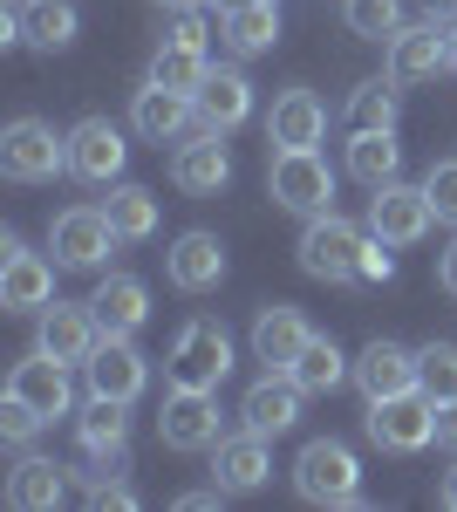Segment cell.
I'll list each match as a JSON object with an SVG mask.
<instances>
[{
	"label": "cell",
	"mask_w": 457,
	"mask_h": 512,
	"mask_svg": "<svg viewBox=\"0 0 457 512\" xmlns=\"http://www.w3.org/2000/svg\"><path fill=\"white\" fill-rule=\"evenodd\" d=\"M294 492L307 506H362V458L342 437H314L294 458Z\"/></svg>",
	"instance_id": "1"
},
{
	"label": "cell",
	"mask_w": 457,
	"mask_h": 512,
	"mask_svg": "<svg viewBox=\"0 0 457 512\" xmlns=\"http://www.w3.org/2000/svg\"><path fill=\"white\" fill-rule=\"evenodd\" d=\"M267 192L280 212H294V219H321V212H335V171L321 151H273L267 158Z\"/></svg>",
	"instance_id": "2"
},
{
	"label": "cell",
	"mask_w": 457,
	"mask_h": 512,
	"mask_svg": "<svg viewBox=\"0 0 457 512\" xmlns=\"http://www.w3.org/2000/svg\"><path fill=\"white\" fill-rule=\"evenodd\" d=\"M226 369H232V335L212 315H191L185 328H178V342H171L164 376H171L178 390H219Z\"/></svg>",
	"instance_id": "3"
},
{
	"label": "cell",
	"mask_w": 457,
	"mask_h": 512,
	"mask_svg": "<svg viewBox=\"0 0 457 512\" xmlns=\"http://www.w3.org/2000/svg\"><path fill=\"white\" fill-rule=\"evenodd\" d=\"M362 246H369V226H355L342 212H321V219H307L294 260H301V274H314V280H355L362 274Z\"/></svg>",
	"instance_id": "4"
},
{
	"label": "cell",
	"mask_w": 457,
	"mask_h": 512,
	"mask_svg": "<svg viewBox=\"0 0 457 512\" xmlns=\"http://www.w3.org/2000/svg\"><path fill=\"white\" fill-rule=\"evenodd\" d=\"M0 171L14 185H48L55 171H69V137H55V123L14 117L0 130Z\"/></svg>",
	"instance_id": "5"
},
{
	"label": "cell",
	"mask_w": 457,
	"mask_h": 512,
	"mask_svg": "<svg viewBox=\"0 0 457 512\" xmlns=\"http://www.w3.org/2000/svg\"><path fill=\"white\" fill-rule=\"evenodd\" d=\"M226 437V417H219V390H164V410H157V444L164 451H219Z\"/></svg>",
	"instance_id": "6"
},
{
	"label": "cell",
	"mask_w": 457,
	"mask_h": 512,
	"mask_svg": "<svg viewBox=\"0 0 457 512\" xmlns=\"http://www.w3.org/2000/svg\"><path fill=\"white\" fill-rule=\"evenodd\" d=\"M369 444H382V451H423V444H437V403L423 390H403V396H376L369 403Z\"/></svg>",
	"instance_id": "7"
},
{
	"label": "cell",
	"mask_w": 457,
	"mask_h": 512,
	"mask_svg": "<svg viewBox=\"0 0 457 512\" xmlns=\"http://www.w3.org/2000/svg\"><path fill=\"white\" fill-rule=\"evenodd\" d=\"M116 246V226L103 205H69V212H55L48 219V253H55V267H103Z\"/></svg>",
	"instance_id": "8"
},
{
	"label": "cell",
	"mask_w": 457,
	"mask_h": 512,
	"mask_svg": "<svg viewBox=\"0 0 457 512\" xmlns=\"http://www.w3.org/2000/svg\"><path fill=\"white\" fill-rule=\"evenodd\" d=\"M430 226H437V205H430L423 185L389 178V185L369 192V233H376V239H389V246H417Z\"/></svg>",
	"instance_id": "9"
},
{
	"label": "cell",
	"mask_w": 457,
	"mask_h": 512,
	"mask_svg": "<svg viewBox=\"0 0 457 512\" xmlns=\"http://www.w3.org/2000/svg\"><path fill=\"white\" fill-rule=\"evenodd\" d=\"M82 376H89V396H116V403H137L151 390V362L137 355L130 335H103L89 349V362H82Z\"/></svg>",
	"instance_id": "10"
},
{
	"label": "cell",
	"mask_w": 457,
	"mask_h": 512,
	"mask_svg": "<svg viewBox=\"0 0 457 512\" xmlns=\"http://www.w3.org/2000/svg\"><path fill=\"white\" fill-rule=\"evenodd\" d=\"M48 301H55V267L7 233L0 239V308L7 315H41Z\"/></svg>",
	"instance_id": "11"
},
{
	"label": "cell",
	"mask_w": 457,
	"mask_h": 512,
	"mask_svg": "<svg viewBox=\"0 0 457 512\" xmlns=\"http://www.w3.org/2000/svg\"><path fill=\"white\" fill-rule=\"evenodd\" d=\"M191 123H198V103H191L185 89H164V82L144 76V89L130 96V130L144 137V144H185L191 137Z\"/></svg>",
	"instance_id": "12"
},
{
	"label": "cell",
	"mask_w": 457,
	"mask_h": 512,
	"mask_svg": "<svg viewBox=\"0 0 457 512\" xmlns=\"http://www.w3.org/2000/svg\"><path fill=\"white\" fill-rule=\"evenodd\" d=\"M7 396H21V403H28V410H41L48 424H55V417H69V410H76V383H69V362H55L48 349L21 355V362L7 369Z\"/></svg>",
	"instance_id": "13"
},
{
	"label": "cell",
	"mask_w": 457,
	"mask_h": 512,
	"mask_svg": "<svg viewBox=\"0 0 457 512\" xmlns=\"http://www.w3.org/2000/svg\"><path fill=\"white\" fill-rule=\"evenodd\" d=\"M437 69H451V28L430 21V14H423L417 28L403 21V28L389 35V76L403 82V89H417V82H430Z\"/></svg>",
	"instance_id": "14"
},
{
	"label": "cell",
	"mask_w": 457,
	"mask_h": 512,
	"mask_svg": "<svg viewBox=\"0 0 457 512\" xmlns=\"http://www.w3.org/2000/svg\"><path fill=\"white\" fill-rule=\"evenodd\" d=\"M171 178H178V192H198V198H212V192H226L232 185V151H226V130H191L185 144L171 151Z\"/></svg>",
	"instance_id": "15"
},
{
	"label": "cell",
	"mask_w": 457,
	"mask_h": 512,
	"mask_svg": "<svg viewBox=\"0 0 457 512\" xmlns=\"http://www.w3.org/2000/svg\"><path fill=\"white\" fill-rule=\"evenodd\" d=\"M103 342V321H96V308L89 301H48L41 308V328H35V349H48L55 362H69V369H82L89 362V349Z\"/></svg>",
	"instance_id": "16"
},
{
	"label": "cell",
	"mask_w": 457,
	"mask_h": 512,
	"mask_svg": "<svg viewBox=\"0 0 457 512\" xmlns=\"http://www.w3.org/2000/svg\"><path fill=\"white\" fill-rule=\"evenodd\" d=\"M123 158H130V144H123V130L110 117H82L69 130V171H76L82 185H116Z\"/></svg>",
	"instance_id": "17"
},
{
	"label": "cell",
	"mask_w": 457,
	"mask_h": 512,
	"mask_svg": "<svg viewBox=\"0 0 457 512\" xmlns=\"http://www.w3.org/2000/svg\"><path fill=\"white\" fill-rule=\"evenodd\" d=\"M164 274L178 294H212L219 280H226V239L205 233V226H191V233L171 239V253H164Z\"/></svg>",
	"instance_id": "18"
},
{
	"label": "cell",
	"mask_w": 457,
	"mask_h": 512,
	"mask_svg": "<svg viewBox=\"0 0 457 512\" xmlns=\"http://www.w3.org/2000/svg\"><path fill=\"white\" fill-rule=\"evenodd\" d=\"M301 396L307 390L287 376V369H267L253 390L239 396V424H246V431H260V437H287L294 424H301Z\"/></svg>",
	"instance_id": "19"
},
{
	"label": "cell",
	"mask_w": 457,
	"mask_h": 512,
	"mask_svg": "<svg viewBox=\"0 0 457 512\" xmlns=\"http://www.w3.org/2000/svg\"><path fill=\"white\" fill-rule=\"evenodd\" d=\"M328 137V103L314 89H280L267 110V144L273 151H314Z\"/></svg>",
	"instance_id": "20"
},
{
	"label": "cell",
	"mask_w": 457,
	"mask_h": 512,
	"mask_svg": "<svg viewBox=\"0 0 457 512\" xmlns=\"http://www.w3.org/2000/svg\"><path fill=\"white\" fill-rule=\"evenodd\" d=\"M0 499L14 512H55L69 499V465H55V458H41V451H21L14 472H7V485H0Z\"/></svg>",
	"instance_id": "21"
},
{
	"label": "cell",
	"mask_w": 457,
	"mask_h": 512,
	"mask_svg": "<svg viewBox=\"0 0 457 512\" xmlns=\"http://www.w3.org/2000/svg\"><path fill=\"white\" fill-rule=\"evenodd\" d=\"M212 478H219L226 492H260V485L273 478V437H260V431L219 437V451H212Z\"/></svg>",
	"instance_id": "22"
},
{
	"label": "cell",
	"mask_w": 457,
	"mask_h": 512,
	"mask_svg": "<svg viewBox=\"0 0 457 512\" xmlns=\"http://www.w3.org/2000/svg\"><path fill=\"white\" fill-rule=\"evenodd\" d=\"M89 308L103 321V335H137V328L151 321V287L137 274H103L96 294H89Z\"/></svg>",
	"instance_id": "23"
},
{
	"label": "cell",
	"mask_w": 457,
	"mask_h": 512,
	"mask_svg": "<svg viewBox=\"0 0 457 512\" xmlns=\"http://www.w3.org/2000/svg\"><path fill=\"white\" fill-rule=\"evenodd\" d=\"M307 315L301 308H287V301H273V308H260V321H253V362H267V369H294V355L307 349Z\"/></svg>",
	"instance_id": "24"
},
{
	"label": "cell",
	"mask_w": 457,
	"mask_h": 512,
	"mask_svg": "<svg viewBox=\"0 0 457 512\" xmlns=\"http://www.w3.org/2000/svg\"><path fill=\"white\" fill-rule=\"evenodd\" d=\"M355 383H362L369 403H376V396L417 390V349H403V342H369V349L355 355Z\"/></svg>",
	"instance_id": "25"
},
{
	"label": "cell",
	"mask_w": 457,
	"mask_h": 512,
	"mask_svg": "<svg viewBox=\"0 0 457 512\" xmlns=\"http://www.w3.org/2000/svg\"><path fill=\"white\" fill-rule=\"evenodd\" d=\"M191 103H198V123H205V130H239V123L253 117V82L239 76V69H212V76L198 82V96H191Z\"/></svg>",
	"instance_id": "26"
},
{
	"label": "cell",
	"mask_w": 457,
	"mask_h": 512,
	"mask_svg": "<svg viewBox=\"0 0 457 512\" xmlns=\"http://www.w3.org/2000/svg\"><path fill=\"white\" fill-rule=\"evenodd\" d=\"M21 35H28V48H41V55H62V48L82 35L76 0H21Z\"/></svg>",
	"instance_id": "27"
},
{
	"label": "cell",
	"mask_w": 457,
	"mask_h": 512,
	"mask_svg": "<svg viewBox=\"0 0 457 512\" xmlns=\"http://www.w3.org/2000/svg\"><path fill=\"white\" fill-rule=\"evenodd\" d=\"M348 178H362L369 192L389 185V178H403V144H396V130H355V137H348Z\"/></svg>",
	"instance_id": "28"
},
{
	"label": "cell",
	"mask_w": 457,
	"mask_h": 512,
	"mask_svg": "<svg viewBox=\"0 0 457 512\" xmlns=\"http://www.w3.org/2000/svg\"><path fill=\"white\" fill-rule=\"evenodd\" d=\"M348 130H396V117H403V82L396 76H369L348 89Z\"/></svg>",
	"instance_id": "29"
},
{
	"label": "cell",
	"mask_w": 457,
	"mask_h": 512,
	"mask_svg": "<svg viewBox=\"0 0 457 512\" xmlns=\"http://www.w3.org/2000/svg\"><path fill=\"white\" fill-rule=\"evenodd\" d=\"M123 410H130V403H116V396H89V403H82L76 437H82L89 458H116V451L130 444V417H123Z\"/></svg>",
	"instance_id": "30"
},
{
	"label": "cell",
	"mask_w": 457,
	"mask_h": 512,
	"mask_svg": "<svg viewBox=\"0 0 457 512\" xmlns=\"http://www.w3.org/2000/svg\"><path fill=\"white\" fill-rule=\"evenodd\" d=\"M287 376H294L307 396H328V390H342L348 376H355V362H348L328 335H307V349L294 355V369H287Z\"/></svg>",
	"instance_id": "31"
},
{
	"label": "cell",
	"mask_w": 457,
	"mask_h": 512,
	"mask_svg": "<svg viewBox=\"0 0 457 512\" xmlns=\"http://www.w3.org/2000/svg\"><path fill=\"white\" fill-rule=\"evenodd\" d=\"M110 226H116V239L130 246V239H151L157 233V192L151 185H130V178H116L110 185Z\"/></svg>",
	"instance_id": "32"
},
{
	"label": "cell",
	"mask_w": 457,
	"mask_h": 512,
	"mask_svg": "<svg viewBox=\"0 0 457 512\" xmlns=\"http://www.w3.org/2000/svg\"><path fill=\"white\" fill-rule=\"evenodd\" d=\"M219 41L232 55H267L280 41V7H232V14H219Z\"/></svg>",
	"instance_id": "33"
},
{
	"label": "cell",
	"mask_w": 457,
	"mask_h": 512,
	"mask_svg": "<svg viewBox=\"0 0 457 512\" xmlns=\"http://www.w3.org/2000/svg\"><path fill=\"white\" fill-rule=\"evenodd\" d=\"M205 76H212V55H205V48H178V41H157V55H151V82L198 96V82H205Z\"/></svg>",
	"instance_id": "34"
},
{
	"label": "cell",
	"mask_w": 457,
	"mask_h": 512,
	"mask_svg": "<svg viewBox=\"0 0 457 512\" xmlns=\"http://www.w3.org/2000/svg\"><path fill=\"white\" fill-rule=\"evenodd\" d=\"M417 390L430 403H457V342H423L417 349Z\"/></svg>",
	"instance_id": "35"
},
{
	"label": "cell",
	"mask_w": 457,
	"mask_h": 512,
	"mask_svg": "<svg viewBox=\"0 0 457 512\" xmlns=\"http://www.w3.org/2000/svg\"><path fill=\"white\" fill-rule=\"evenodd\" d=\"M342 21L362 41H389L403 28V0H342Z\"/></svg>",
	"instance_id": "36"
},
{
	"label": "cell",
	"mask_w": 457,
	"mask_h": 512,
	"mask_svg": "<svg viewBox=\"0 0 457 512\" xmlns=\"http://www.w3.org/2000/svg\"><path fill=\"white\" fill-rule=\"evenodd\" d=\"M41 424H48V417H41V410H28L21 396H7V403H0V444H7V451H28Z\"/></svg>",
	"instance_id": "37"
},
{
	"label": "cell",
	"mask_w": 457,
	"mask_h": 512,
	"mask_svg": "<svg viewBox=\"0 0 457 512\" xmlns=\"http://www.w3.org/2000/svg\"><path fill=\"white\" fill-rule=\"evenodd\" d=\"M423 192L437 205V226H457V158H437L423 171Z\"/></svg>",
	"instance_id": "38"
},
{
	"label": "cell",
	"mask_w": 457,
	"mask_h": 512,
	"mask_svg": "<svg viewBox=\"0 0 457 512\" xmlns=\"http://www.w3.org/2000/svg\"><path fill=\"white\" fill-rule=\"evenodd\" d=\"M212 21L198 14V7H171V28H164V41H178V48H212Z\"/></svg>",
	"instance_id": "39"
},
{
	"label": "cell",
	"mask_w": 457,
	"mask_h": 512,
	"mask_svg": "<svg viewBox=\"0 0 457 512\" xmlns=\"http://www.w3.org/2000/svg\"><path fill=\"white\" fill-rule=\"evenodd\" d=\"M89 506H96V512H130V506H137V492L123 485V472H96V478H89Z\"/></svg>",
	"instance_id": "40"
},
{
	"label": "cell",
	"mask_w": 457,
	"mask_h": 512,
	"mask_svg": "<svg viewBox=\"0 0 457 512\" xmlns=\"http://www.w3.org/2000/svg\"><path fill=\"white\" fill-rule=\"evenodd\" d=\"M355 280H369V287H382V280H396V253H389V239L369 233V246H362V274Z\"/></svg>",
	"instance_id": "41"
},
{
	"label": "cell",
	"mask_w": 457,
	"mask_h": 512,
	"mask_svg": "<svg viewBox=\"0 0 457 512\" xmlns=\"http://www.w3.org/2000/svg\"><path fill=\"white\" fill-rule=\"evenodd\" d=\"M185 512H212V506H226V485H198V492H185L178 499Z\"/></svg>",
	"instance_id": "42"
},
{
	"label": "cell",
	"mask_w": 457,
	"mask_h": 512,
	"mask_svg": "<svg viewBox=\"0 0 457 512\" xmlns=\"http://www.w3.org/2000/svg\"><path fill=\"white\" fill-rule=\"evenodd\" d=\"M437 287H444V294L457 301V239L444 246V253H437Z\"/></svg>",
	"instance_id": "43"
},
{
	"label": "cell",
	"mask_w": 457,
	"mask_h": 512,
	"mask_svg": "<svg viewBox=\"0 0 457 512\" xmlns=\"http://www.w3.org/2000/svg\"><path fill=\"white\" fill-rule=\"evenodd\" d=\"M437 444L457 451V403H437Z\"/></svg>",
	"instance_id": "44"
},
{
	"label": "cell",
	"mask_w": 457,
	"mask_h": 512,
	"mask_svg": "<svg viewBox=\"0 0 457 512\" xmlns=\"http://www.w3.org/2000/svg\"><path fill=\"white\" fill-rule=\"evenodd\" d=\"M423 14H430V21H444V28H451V21H457V0H423Z\"/></svg>",
	"instance_id": "45"
},
{
	"label": "cell",
	"mask_w": 457,
	"mask_h": 512,
	"mask_svg": "<svg viewBox=\"0 0 457 512\" xmlns=\"http://www.w3.org/2000/svg\"><path fill=\"white\" fill-rule=\"evenodd\" d=\"M437 506H444V512H457V465L444 472V485H437Z\"/></svg>",
	"instance_id": "46"
},
{
	"label": "cell",
	"mask_w": 457,
	"mask_h": 512,
	"mask_svg": "<svg viewBox=\"0 0 457 512\" xmlns=\"http://www.w3.org/2000/svg\"><path fill=\"white\" fill-rule=\"evenodd\" d=\"M219 14H232V7H280V0H212Z\"/></svg>",
	"instance_id": "47"
},
{
	"label": "cell",
	"mask_w": 457,
	"mask_h": 512,
	"mask_svg": "<svg viewBox=\"0 0 457 512\" xmlns=\"http://www.w3.org/2000/svg\"><path fill=\"white\" fill-rule=\"evenodd\" d=\"M451 76H457V21H451Z\"/></svg>",
	"instance_id": "48"
},
{
	"label": "cell",
	"mask_w": 457,
	"mask_h": 512,
	"mask_svg": "<svg viewBox=\"0 0 457 512\" xmlns=\"http://www.w3.org/2000/svg\"><path fill=\"white\" fill-rule=\"evenodd\" d=\"M157 7H198V0H157Z\"/></svg>",
	"instance_id": "49"
}]
</instances>
